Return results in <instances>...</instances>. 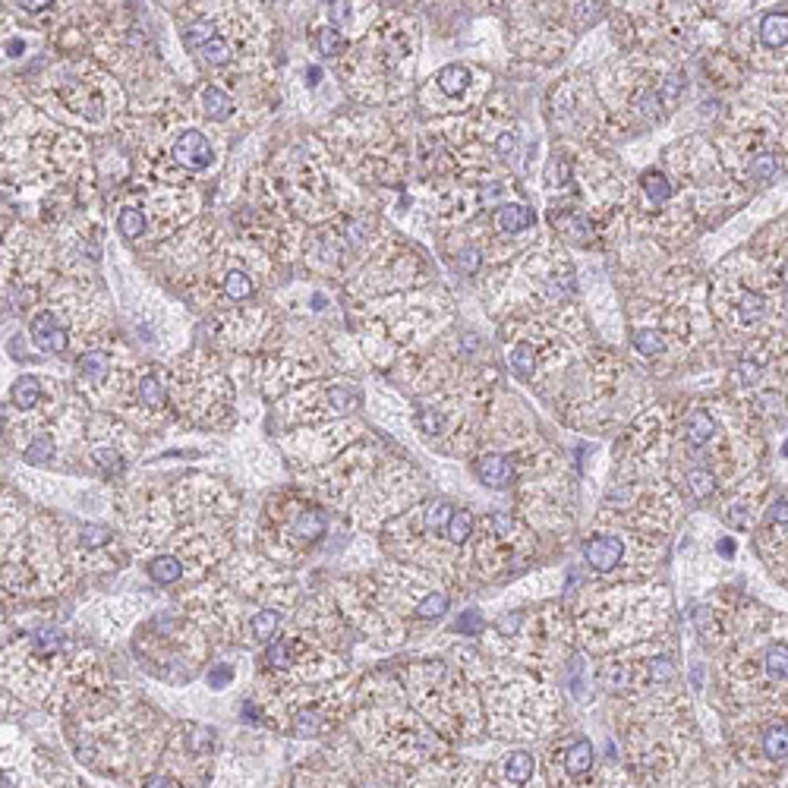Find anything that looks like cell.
Listing matches in <instances>:
<instances>
[{"label": "cell", "mask_w": 788, "mask_h": 788, "mask_svg": "<svg viewBox=\"0 0 788 788\" xmlns=\"http://www.w3.org/2000/svg\"><path fill=\"white\" fill-rule=\"evenodd\" d=\"M486 782L492 788H549L546 770L524 748L508 751L495 770H486Z\"/></svg>", "instance_id": "6da1fadb"}, {"label": "cell", "mask_w": 788, "mask_h": 788, "mask_svg": "<svg viewBox=\"0 0 788 788\" xmlns=\"http://www.w3.org/2000/svg\"><path fill=\"white\" fill-rule=\"evenodd\" d=\"M584 558L593 571L609 574L612 568H618L621 562H625V539L615 536V533H599L584 546Z\"/></svg>", "instance_id": "7a4b0ae2"}, {"label": "cell", "mask_w": 788, "mask_h": 788, "mask_svg": "<svg viewBox=\"0 0 788 788\" xmlns=\"http://www.w3.org/2000/svg\"><path fill=\"white\" fill-rule=\"evenodd\" d=\"M174 158L183 164V168H193V171L209 168V164H212V145H209V139H205L202 133L190 130V133H183V136L174 142Z\"/></svg>", "instance_id": "3957f363"}, {"label": "cell", "mask_w": 788, "mask_h": 788, "mask_svg": "<svg viewBox=\"0 0 788 788\" xmlns=\"http://www.w3.org/2000/svg\"><path fill=\"white\" fill-rule=\"evenodd\" d=\"M32 338L45 354H64L70 344L64 325L57 322V313H38L32 322Z\"/></svg>", "instance_id": "277c9868"}, {"label": "cell", "mask_w": 788, "mask_h": 788, "mask_svg": "<svg viewBox=\"0 0 788 788\" xmlns=\"http://www.w3.org/2000/svg\"><path fill=\"white\" fill-rule=\"evenodd\" d=\"M476 476L492 489H508L514 483V464L502 458V454H483L476 461Z\"/></svg>", "instance_id": "5b68a950"}, {"label": "cell", "mask_w": 788, "mask_h": 788, "mask_svg": "<svg viewBox=\"0 0 788 788\" xmlns=\"http://www.w3.org/2000/svg\"><path fill=\"white\" fill-rule=\"evenodd\" d=\"M760 760L766 763L788 760V722H770L760 732Z\"/></svg>", "instance_id": "8992f818"}, {"label": "cell", "mask_w": 788, "mask_h": 788, "mask_svg": "<svg viewBox=\"0 0 788 788\" xmlns=\"http://www.w3.org/2000/svg\"><path fill=\"white\" fill-rule=\"evenodd\" d=\"M533 221H536V215L527 209V205H517V202H508L495 212V227L505 234H521V231H527V227H533Z\"/></svg>", "instance_id": "52a82bcc"}, {"label": "cell", "mask_w": 788, "mask_h": 788, "mask_svg": "<svg viewBox=\"0 0 788 788\" xmlns=\"http://www.w3.org/2000/svg\"><path fill=\"white\" fill-rule=\"evenodd\" d=\"M713 435H716V423L707 410H694L688 423H684V439H688V445L694 448H703V445H710L713 442Z\"/></svg>", "instance_id": "ba28073f"}, {"label": "cell", "mask_w": 788, "mask_h": 788, "mask_svg": "<svg viewBox=\"0 0 788 788\" xmlns=\"http://www.w3.org/2000/svg\"><path fill=\"white\" fill-rule=\"evenodd\" d=\"M763 672L770 681L776 684H788V644L779 640V644H770L763 653Z\"/></svg>", "instance_id": "9c48e42d"}, {"label": "cell", "mask_w": 788, "mask_h": 788, "mask_svg": "<svg viewBox=\"0 0 788 788\" xmlns=\"http://www.w3.org/2000/svg\"><path fill=\"white\" fill-rule=\"evenodd\" d=\"M281 628V612L278 609H262L250 618V637L256 644H272Z\"/></svg>", "instance_id": "30bf717a"}, {"label": "cell", "mask_w": 788, "mask_h": 788, "mask_svg": "<svg viewBox=\"0 0 788 788\" xmlns=\"http://www.w3.org/2000/svg\"><path fill=\"white\" fill-rule=\"evenodd\" d=\"M760 41L766 48L788 45V16L785 13H766L760 19Z\"/></svg>", "instance_id": "8fae6325"}, {"label": "cell", "mask_w": 788, "mask_h": 788, "mask_svg": "<svg viewBox=\"0 0 788 788\" xmlns=\"http://www.w3.org/2000/svg\"><path fill=\"white\" fill-rule=\"evenodd\" d=\"M149 574H152V580L155 584H177V580H183V562L180 558H174V555H158V558H152L149 562Z\"/></svg>", "instance_id": "7c38bea8"}, {"label": "cell", "mask_w": 788, "mask_h": 788, "mask_svg": "<svg viewBox=\"0 0 788 788\" xmlns=\"http://www.w3.org/2000/svg\"><path fill=\"white\" fill-rule=\"evenodd\" d=\"M108 366H111V357L108 354H101V350H92V354H82L76 369H79V376L86 379V382H101L108 376Z\"/></svg>", "instance_id": "4fadbf2b"}, {"label": "cell", "mask_w": 788, "mask_h": 788, "mask_svg": "<svg viewBox=\"0 0 788 788\" xmlns=\"http://www.w3.org/2000/svg\"><path fill=\"white\" fill-rule=\"evenodd\" d=\"M473 527H476L473 514L467 508H454L451 521H448V530H445V539H448V543H454V546H464L467 539L473 536Z\"/></svg>", "instance_id": "5bb4252c"}, {"label": "cell", "mask_w": 788, "mask_h": 788, "mask_svg": "<svg viewBox=\"0 0 788 788\" xmlns=\"http://www.w3.org/2000/svg\"><path fill=\"white\" fill-rule=\"evenodd\" d=\"M202 105H205V117H209V120H227L234 114V101L227 98L221 89H205L202 92Z\"/></svg>", "instance_id": "9a60e30c"}, {"label": "cell", "mask_w": 788, "mask_h": 788, "mask_svg": "<svg viewBox=\"0 0 788 788\" xmlns=\"http://www.w3.org/2000/svg\"><path fill=\"white\" fill-rule=\"evenodd\" d=\"M688 492L694 495L697 502H707L710 495L716 492V476H713V470H707V467L688 470Z\"/></svg>", "instance_id": "2e32d148"}, {"label": "cell", "mask_w": 788, "mask_h": 788, "mask_svg": "<svg viewBox=\"0 0 788 788\" xmlns=\"http://www.w3.org/2000/svg\"><path fill=\"white\" fill-rule=\"evenodd\" d=\"M467 82H470V73L461 64H451L439 73V89L445 95H461L467 89Z\"/></svg>", "instance_id": "e0dca14e"}, {"label": "cell", "mask_w": 788, "mask_h": 788, "mask_svg": "<svg viewBox=\"0 0 788 788\" xmlns=\"http://www.w3.org/2000/svg\"><path fill=\"white\" fill-rule=\"evenodd\" d=\"M108 543H111V530L108 527H101V524H82L79 527V546L82 549L95 552V549H105Z\"/></svg>", "instance_id": "ac0fdd59"}, {"label": "cell", "mask_w": 788, "mask_h": 788, "mask_svg": "<svg viewBox=\"0 0 788 788\" xmlns=\"http://www.w3.org/2000/svg\"><path fill=\"white\" fill-rule=\"evenodd\" d=\"M38 394H41L38 379H19V382L13 385V407L32 410V407L38 404Z\"/></svg>", "instance_id": "d6986e66"}, {"label": "cell", "mask_w": 788, "mask_h": 788, "mask_svg": "<svg viewBox=\"0 0 788 788\" xmlns=\"http://www.w3.org/2000/svg\"><path fill=\"white\" fill-rule=\"evenodd\" d=\"M448 612V593L442 590H429L423 599H420V606H417V618H442Z\"/></svg>", "instance_id": "ffe728a7"}, {"label": "cell", "mask_w": 788, "mask_h": 788, "mask_svg": "<svg viewBox=\"0 0 788 788\" xmlns=\"http://www.w3.org/2000/svg\"><path fill=\"white\" fill-rule=\"evenodd\" d=\"M117 224H120V234L130 237V240H136V237L145 234V215H142L139 209H133V205H127V209L120 212Z\"/></svg>", "instance_id": "44dd1931"}, {"label": "cell", "mask_w": 788, "mask_h": 788, "mask_svg": "<svg viewBox=\"0 0 788 788\" xmlns=\"http://www.w3.org/2000/svg\"><path fill=\"white\" fill-rule=\"evenodd\" d=\"M555 227H558V231H565L568 237H574V240H587L590 237V224L580 215H574V212L555 215Z\"/></svg>", "instance_id": "7402d4cb"}, {"label": "cell", "mask_w": 788, "mask_h": 788, "mask_svg": "<svg viewBox=\"0 0 788 788\" xmlns=\"http://www.w3.org/2000/svg\"><path fill=\"white\" fill-rule=\"evenodd\" d=\"M644 193L653 199V202H666L672 196V186L669 180L662 177V171H647L644 174Z\"/></svg>", "instance_id": "603a6c76"}, {"label": "cell", "mask_w": 788, "mask_h": 788, "mask_svg": "<svg viewBox=\"0 0 788 788\" xmlns=\"http://www.w3.org/2000/svg\"><path fill=\"white\" fill-rule=\"evenodd\" d=\"M139 398H142V404H145V407L161 410V407H164V385H161L155 376L142 379V385H139Z\"/></svg>", "instance_id": "cb8c5ba5"}, {"label": "cell", "mask_w": 788, "mask_h": 788, "mask_svg": "<svg viewBox=\"0 0 788 788\" xmlns=\"http://www.w3.org/2000/svg\"><path fill=\"white\" fill-rule=\"evenodd\" d=\"M218 35H215V29L209 26V23H199V26H193V29H186V35H183V45L190 48V51H202L205 45H209V41H215Z\"/></svg>", "instance_id": "d4e9b609"}, {"label": "cell", "mask_w": 788, "mask_h": 788, "mask_svg": "<svg viewBox=\"0 0 788 788\" xmlns=\"http://www.w3.org/2000/svg\"><path fill=\"white\" fill-rule=\"evenodd\" d=\"M511 366L521 372V376H530V372L536 369V350H533L530 344L511 347Z\"/></svg>", "instance_id": "484cf974"}, {"label": "cell", "mask_w": 788, "mask_h": 788, "mask_svg": "<svg viewBox=\"0 0 788 788\" xmlns=\"http://www.w3.org/2000/svg\"><path fill=\"white\" fill-rule=\"evenodd\" d=\"M763 313H766L763 297H757V294H744L741 297V303H738V319L741 322H757V319H763Z\"/></svg>", "instance_id": "4316f807"}, {"label": "cell", "mask_w": 788, "mask_h": 788, "mask_svg": "<svg viewBox=\"0 0 788 788\" xmlns=\"http://www.w3.org/2000/svg\"><path fill=\"white\" fill-rule=\"evenodd\" d=\"M634 347H637L644 357H656V354H662L666 341H662L659 331H637V335H634Z\"/></svg>", "instance_id": "83f0119b"}, {"label": "cell", "mask_w": 788, "mask_h": 788, "mask_svg": "<svg viewBox=\"0 0 788 788\" xmlns=\"http://www.w3.org/2000/svg\"><path fill=\"white\" fill-rule=\"evenodd\" d=\"M199 57L205 60V64L221 67V64H227V60H231V48H227V41L215 38V41H209V45L199 51Z\"/></svg>", "instance_id": "f1b7e54d"}, {"label": "cell", "mask_w": 788, "mask_h": 788, "mask_svg": "<svg viewBox=\"0 0 788 788\" xmlns=\"http://www.w3.org/2000/svg\"><path fill=\"white\" fill-rule=\"evenodd\" d=\"M224 290H227V297L243 300V297H250V294H253V281L246 278L243 272H231V275L224 278Z\"/></svg>", "instance_id": "f546056e"}, {"label": "cell", "mask_w": 788, "mask_h": 788, "mask_svg": "<svg viewBox=\"0 0 788 788\" xmlns=\"http://www.w3.org/2000/svg\"><path fill=\"white\" fill-rule=\"evenodd\" d=\"M54 458V442L48 439V435H41V439H35L29 448H26V461L29 464H45Z\"/></svg>", "instance_id": "4dcf8cb0"}, {"label": "cell", "mask_w": 788, "mask_h": 788, "mask_svg": "<svg viewBox=\"0 0 788 788\" xmlns=\"http://www.w3.org/2000/svg\"><path fill=\"white\" fill-rule=\"evenodd\" d=\"M773 174H776V158H773L770 152L754 155V161H751V177H754V180H770Z\"/></svg>", "instance_id": "1f68e13d"}, {"label": "cell", "mask_w": 788, "mask_h": 788, "mask_svg": "<svg viewBox=\"0 0 788 788\" xmlns=\"http://www.w3.org/2000/svg\"><path fill=\"white\" fill-rule=\"evenodd\" d=\"M95 464L105 470V473H120V470H123V458H120L114 448H98V451H95Z\"/></svg>", "instance_id": "d6a6232c"}, {"label": "cell", "mask_w": 788, "mask_h": 788, "mask_svg": "<svg viewBox=\"0 0 788 788\" xmlns=\"http://www.w3.org/2000/svg\"><path fill=\"white\" fill-rule=\"evenodd\" d=\"M341 48H344V41H341V32H338V29H322V32H319V51H322L325 57H335Z\"/></svg>", "instance_id": "836d02e7"}, {"label": "cell", "mask_w": 788, "mask_h": 788, "mask_svg": "<svg viewBox=\"0 0 788 788\" xmlns=\"http://www.w3.org/2000/svg\"><path fill=\"white\" fill-rule=\"evenodd\" d=\"M234 678V669L227 666V662H218L215 669H209V688H215V691H221L227 681Z\"/></svg>", "instance_id": "e575fe53"}, {"label": "cell", "mask_w": 788, "mask_h": 788, "mask_svg": "<svg viewBox=\"0 0 788 788\" xmlns=\"http://www.w3.org/2000/svg\"><path fill=\"white\" fill-rule=\"evenodd\" d=\"M546 180H549V183H555V186H562V183L568 180V164H565L562 158H558V155H555V158L549 161V171H546Z\"/></svg>", "instance_id": "d590c367"}, {"label": "cell", "mask_w": 788, "mask_h": 788, "mask_svg": "<svg viewBox=\"0 0 788 788\" xmlns=\"http://www.w3.org/2000/svg\"><path fill=\"white\" fill-rule=\"evenodd\" d=\"M483 628H486V625H483L480 612H467V615L458 621V631H461V634H470V637H476V634H480Z\"/></svg>", "instance_id": "8d00e7d4"}, {"label": "cell", "mask_w": 788, "mask_h": 788, "mask_svg": "<svg viewBox=\"0 0 788 788\" xmlns=\"http://www.w3.org/2000/svg\"><path fill=\"white\" fill-rule=\"evenodd\" d=\"M420 429L426 432V435H439V429H442V417L435 410H420Z\"/></svg>", "instance_id": "74e56055"}, {"label": "cell", "mask_w": 788, "mask_h": 788, "mask_svg": "<svg viewBox=\"0 0 788 788\" xmlns=\"http://www.w3.org/2000/svg\"><path fill=\"white\" fill-rule=\"evenodd\" d=\"M766 524H782V527H788V499H779L770 511H766Z\"/></svg>", "instance_id": "f35d334b"}, {"label": "cell", "mask_w": 788, "mask_h": 788, "mask_svg": "<svg viewBox=\"0 0 788 788\" xmlns=\"http://www.w3.org/2000/svg\"><path fill=\"white\" fill-rule=\"evenodd\" d=\"M476 265H480V253H476V250H464V253L458 256V268H461V272H476Z\"/></svg>", "instance_id": "ab89813d"}, {"label": "cell", "mask_w": 788, "mask_h": 788, "mask_svg": "<svg viewBox=\"0 0 788 788\" xmlns=\"http://www.w3.org/2000/svg\"><path fill=\"white\" fill-rule=\"evenodd\" d=\"M495 149H499V155H514V149H517V136L514 133H502L499 136V142H495Z\"/></svg>", "instance_id": "60d3db41"}, {"label": "cell", "mask_w": 788, "mask_h": 788, "mask_svg": "<svg viewBox=\"0 0 788 788\" xmlns=\"http://www.w3.org/2000/svg\"><path fill=\"white\" fill-rule=\"evenodd\" d=\"M596 13H599L596 4H590V10H587V4H580V7H577V19H580V23H590V19H593Z\"/></svg>", "instance_id": "b9f144b4"}, {"label": "cell", "mask_w": 788, "mask_h": 788, "mask_svg": "<svg viewBox=\"0 0 788 788\" xmlns=\"http://www.w3.org/2000/svg\"><path fill=\"white\" fill-rule=\"evenodd\" d=\"M306 79H309V86H319L322 70H319V67H309V70H306Z\"/></svg>", "instance_id": "7bdbcfd3"}, {"label": "cell", "mask_w": 788, "mask_h": 788, "mask_svg": "<svg viewBox=\"0 0 788 788\" xmlns=\"http://www.w3.org/2000/svg\"><path fill=\"white\" fill-rule=\"evenodd\" d=\"M7 54H10V57H16V54H23V41H16V38H13V41H10V45H7Z\"/></svg>", "instance_id": "ee69618b"}, {"label": "cell", "mask_w": 788, "mask_h": 788, "mask_svg": "<svg viewBox=\"0 0 788 788\" xmlns=\"http://www.w3.org/2000/svg\"><path fill=\"white\" fill-rule=\"evenodd\" d=\"M23 7H26V10H35V13H38V10H45V7H51V4H23Z\"/></svg>", "instance_id": "f6af8a7d"}, {"label": "cell", "mask_w": 788, "mask_h": 788, "mask_svg": "<svg viewBox=\"0 0 788 788\" xmlns=\"http://www.w3.org/2000/svg\"><path fill=\"white\" fill-rule=\"evenodd\" d=\"M615 788H640V785H634V782H625V779H621V782H618Z\"/></svg>", "instance_id": "bcb514c9"}, {"label": "cell", "mask_w": 788, "mask_h": 788, "mask_svg": "<svg viewBox=\"0 0 788 788\" xmlns=\"http://www.w3.org/2000/svg\"><path fill=\"white\" fill-rule=\"evenodd\" d=\"M785 284H788V268H785Z\"/></svg>", "instance_id": "7dc6e473"}, {"label": "cell", "mask_w": 788, "mask_h": 788, "mask_svg": "<svg viewBox=\"0 0 788 788\" xmlns=\"http://www.w3.org/2000/svg\"><path fill=\"white\" fill-rule=\"evenodd\" d=\"M785 454H788V442H785Z\"/></svg>", "instance_id": "c3c4849f"}]
</instances>
